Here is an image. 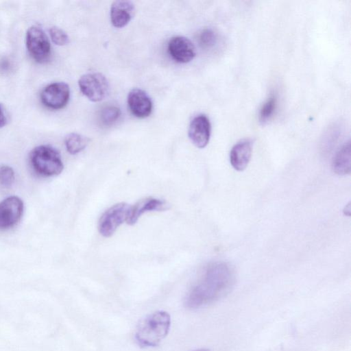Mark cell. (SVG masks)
<instances>
[{"label":"cell","mask_w":351,"mask_h":351,"mask_svg":"<svg viewBox=\"0 0 351 351\" xmlns=\"http://www.w3.org/2000/svg\"><path fill=\"white\" fill-rule=\"evenodd\" d=\"M128 104L130 110L138 118H145L152 111V101L149 95L139 88L132 89L128 96Z\"/></svg>","instance_id":"cell-11"},{"label":"cell","mask_w":351,"mask_h":351,"mask_svg":"<svg viewBox=\"0 0 351 351\" xmlns=\"http://www.w3.org/2000/svg\"><path fill=\"white\" fill-rule=\"evenodd\" d=\"M69 98V86L62 82L49 84L40 93L43 104L53 110L63 108L67 104Z\"/></svg>","instance_id":"cell-7"},{"label":"cell","mask_w":351,"mask_h":351,"mask_svg":"<svg viewBox=\"0 0 351 351\" xmlns=\"http://www.w3.org/2000/svg\"><path fill=\"white\" fill-rule=\"evenodd\" d=\"M29 162L34 171L43 176H56L63 169L60 153L48 145L34 147L29 154Z\"/></svg>","instance_id":"cell-3"},{"label":"cell","mask_w":351,"mask_h":351,"mask_svg":"<svg viewBox=\"0 0 351 351\" xmlns=\"http://www.w3.org/2000/svg\"><path fill=\"white\" fill-rule=\"evenodd\" d=\"M210 133V122L206 115L199 114L191 121L188 132L189 137L197 147L204 148L207 145Z\"/></svg>","instance_id":"cell-9"},{"label":"cell","mask_w":351,"mask_h":351,"mask_svg":"<svg viewBox=\"0 0 351 351\" xmlns=\"http://www.w3.org/2000/svg\"><path fill=\"white\" fill-rule=\"evenodd\" d=\"M276 107V98L275 96H271L261 106L259 113V121L264 124L273 115Z\"/></svg>","instance_id":"cell-17"},{"label":"cell","mask_w":351,"mask_h":351,"mask_svg":"<svg viewBox=\"0 0 351 351\" xmlns=\"http://www.w3.org/2000/svg\"><path fill=\"white\" fill-rule=\"evenodd\" d=\"M7 123V116L5 114L4 108L0 104V128L4 127Z\"/></svg>","instance_id":"cell-22"},{"label":"cell","mask_w":351,"mask_h":351,"mask_svg":"<svg viewBox=\"0 0 351 351\" xmlns=\"http://www.w3.org/2000/svg\"><path fill=\"white\" fill-rule=\"evenodd\" d=\"M168 208L166 202L152 197H147L139 200L134 206H131L126 223L134 224L145 212L152 210H164Z\"/></svg>","instance_id":"cell-14"},{"label":"cell","mask_w":351,"mask_h":351,"mask_svg":"<svg viewBox=\"0 0 351 351\" xmlns=\"http://www.w3.org/2000/svg\"><path fill=\"white\" fill-rule=\"evenodd\" d=\"M217 41V35L210 29H204L198 35V42L204 48L213 46Z\"/></svg>","instance_id":"cell-18"},{"label":"cell","mask_w":351,"mask_h":351,"mask_svg":"<svg viewBox=\"0 0 351 351\" xmlns=\"http://www.w3.org/2000/svg\"><path fill=\"white\" fill-rule=\"evenodd\" d=\"M252 152L251 140L243 139L236 143L230 153V162L232 167L239 171H243L250 160Z\"/></svg>","instance_id":"cell-12"},{"label":"cell","mask_w":351,"mask_h":351,"mask_svg":"<svg viewBox=\"0 0 351 351\" xmlns=\"http://www.w3.org/2000/svg\"><path fill=\"white\" fill-rule=\"evenodd\" d=\"M234 283L232 268L223 262L209 265L185 299L189 308H197L227 294Z\"/></svg>","instance_id":"cell-1"},{"label":"cell","mask_w":351,"mask_h":351,"mask_svg":"<svg viewBox=\"0 0 351 351\" xmlns=\"http://www.w3.org/2000/svg\"><path fill=\"white\" fill-rule=\"evenodd\" d=\"M333 171L339 175L349 174L351 171V147L350 141L345 143L336 152L332 162Z\"/></svg>","instance_id":"cell-15"},{"label":"cell","mask_w":351,"mask_h":351,"mask_svg":"<svg viewBox=\"0 0 351 351\" xmlns=\"http://www.w3.org/2000/svg\"><path fill=\"white\" fill-rule=\"evenodd\" d=\"M23 211V202L16 196H10L0 203V228L5 229L14 226L21 219Z\"/></svg>","instance_id":"cell-8"},{"label":"cell","mask_w":351,"mask_h":351,"mask_svg":"<svg viewBox=\"0 0 351 351\" xmlns=\"http://www.w3.org/2000/svg\"><path fill=\"white\" fill-rule=\"evenodd\" d=\"M168 51L171 58L180 63L191 62L195 56V47L187 38L174 36L168 43Z\"/></svg>","instance_id":"cell-10"},{"label":"cell","mask_w":351,"mask_h":351,"mask_svg":"<svg viewBox=\"0 0 351 351\" xmlns=\"http://www.w3.org/2000/svg\"><path fill=\"white\" fill-rule=\"evenodd\" d=\"M78 85L83 95L94 102L103 100L110 90L107 79L100 73L83 75L78 81Z\"/></svg>","instance_id":"cell-5"},{"label":"cell","mask_w":351,"mask_h":351,"mask_svg":"<svg viewBox=\"0 0 351 351\" xmlns=\"http://www.w3.org/2000/svg\"><path fill=\"white\" fill-rule=\"evenodd\" d=\"M134 11V5L130 1L118 0L113 2L110 12L112 25L117 28L125 27L131 21Z\"/></svg>","instance_id":"cell-13"},{"label":"cell","mask_w":351,"mask_h":351,"mask_svg":"<svg viewBox=\"0 0 351 351\" xmlns=\"http://www.w3.org/2000/svg\"><path fill=\"white\" fill-rule=\"evenodd\" d=\"M171 325V317L164 311H157L141 320L138 324L135 339L143 347L158 345L167 335Z\"/></svg>","instance_id":"cell-2"},{"label":"cell","mask_w":351,"mask_h":351,"mask_svg":"<svg viewBox=\"0 0 351 351\" xmlns=\"http://www.w3.org/2000/svg\"><path fill=\"white\" fill-rule=\"evenodd\" d=\"M121 115L120 109L116 106H108L101 111V118L104 123L109 125L115 122Z\"/></svg>","instance_id":"cell-20"},{"label":"cell","mask_w":351,"mask_h":351,"mask_svg":"<svg viewBox=\"0 0 351 351\" xmlns=\"http://www.w3.org/2000/svg\"><path fill=\"white\" fill-rule=\"evenodd\" d=\"M25 44L29 56L38 63H45L51 56V44L43 29L38 26L30 27L26 33Z\"/></svg>","instance_id":"cell-4"},{"label":"cell","mask_w":351,"mask_h":351,"mask_svg":"<svg viewBox=\"0 0 351 351\" xmlns=\"http://www.w3.org/2000/svg\"><path fill=\"white\" fill-rule=\"evenodd\" d=\"M14 181V172L8 165L0 167V184L4 187H10Z\"/></svg>","instance_id":"cell-21"},{"label":"cell","mask_w":351,"mask_h":351,"mask_svg":"<svg viewBox=\"0 0 351 351\" xmlns=\"http://www.w3.org/2000/svg\"><path fill=\"white\" fill-rule=\"evenodd\" d=\"M49 35L53 43L57 45L63 46L69 42V36L60 27H51L49 29Z\"/></svg>","instance_id":"cell-19"},{"label":"cell","mask_w":351,"mask_h":351,"mask_svg":"<svg viewBox=\"0 0 351 351\" xmlns=\"http://www.w3.org/2000/svg\"><path fill=\"white\" fill-rule=\"evenodd\" d=\"M90 139L77 133H70L64 140L66 149L71 154H76L88 145Z\"/></svg>","instance_id":"cell-16"},{"label":"cell","mask_w":351,"mask_h":351,"mask_svg":"<svg viewBox=\"0 0 351 351\" xmlns=\"http://www.w3.org/2000/svg\"><path fill=\"white\" fill-rule=\"evenodd\" d=\"M131 206L126 203H119L112 206L101 216L98 229L106 237L112 236L123 221H126Z\"/></svg>","instance_id":"cell-6"},{"label":"cell","mask_w":351,"mask_h":351,"mask_svg":"<svg viewBox=\"0 0 351 351\" xmlns=\"http://www.w3.org/2000/svg\"><path fill=\"white\" fill-rule=\"evenodd\" d=\"M193 351H210V350H208V349H206V348H200V349H197V350H193Z\"/></svg>","instance_id":"cell-23"}]
</instances>
